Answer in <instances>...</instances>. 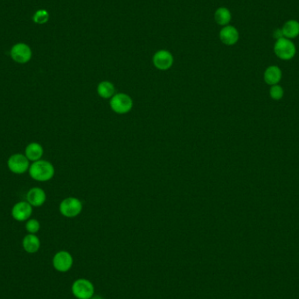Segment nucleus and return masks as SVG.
<instances>
[{
	"instance_id": "3",
	"label": "nucleus",
	"mask_w": 299,
	"mask_h": 299,
	"mask_svg": "<svg viewBox=\"0 0 299 299\" xmlns=\"http://www.w3.org/2000/svg\"><path fill=\"white\" fill-rule=\"evenodd\" d=\"M72 294L77 299H90L94 295V286L90 280L79 278L71 287Z\"/></svg>"
},
{
	"instance_id": "16",
	"label": "nucleus",
	"mask_w": 299,
	"mask_h": 299,
	"mask_svg": "<svg viewBox=\"0 0 299 299\" xmlns=\"http://www.w3.org/2000/svg\"><path fill=\"white\" fill-rule=\"evenodd\" d=\"M283 37L286 39H295L299 36V22L298 20H290L286 21L282 28Z\"/></svg>"
},
{
	"instance_id": "9",
	"label": "nucleus",
	"mask_w": 299,
	"mask_h": 299,
	"mask_svg": "<svg viewBox=\"0 0 299 299\" xmlns=\"http://www.w3.org/2000/svg\"><path fill=\"white\" fill-rule=\"evenodd\" d=\"M32 207L28 201H20L16 203L12 209V216L17 221H26L31 215Z\"/></svg>"
},
{
	"instance_id": "17",
	"label": "nucleus",
	"mask_w": 299,
	"mask_h": 299,
	"mask_svg": "<svg viewBox=\"0 0 299 299\" xmlns=\"http://www.w3.org/2000/svg\"><path fill=\"white\" fill-rule=\"evenodd\" d=\"M115 91L114 85L107 81L99 83L97 87V93L102 98H112L115 95Z\"/></svg>"
},
{
	"instance_id": "7",
	"label": "nucleus",
	"mask_w": 299,
	"mask_h": 299,
	"mask_svg": "<svg viewBox=\"0 0 299 299\" xmlns=\"http://www.w3.org/2000/svg\"><path fill=\"white\" fill-rule=\"evenodd\" d=\"M74 259L69 252L66 250L57 252L53 258V266L57 271L65 273L73 267Z\"/></svg>"
},
{
	"instance_id": "11",
	"label": "nucleus",
	"mask_w": 299,
	"mask_h": 299,
	"mask_svg": "<svg viewBox=\"0 0 299 299\" xmlns=\"http://www.w3.org/2000/svg\"><path fill=\"white\" fill-rule=\"evenodd\" d=\"M27 200L29 204L33 208H39L46 202L47 194L43 189L39 187H33L28 191L27 194Z\"/></svg>"
},
{
	"instance_id": "22",
	"label": "nucleus",
	"mask_w": 299,
	"mask_h": 299,
	"mask_svg": "<svg viewBox=\"0 0 299 299\" xmlns=\"http://www.w3.org/2000/svg\"><path fill=\"white\" fill-rule=\"evenodd\" d=\"M274 38L275 39H279L281 38H283V31H282V28L281 29H276L275 31H274Z\"/></svg>"
},
{
	"instance_id": "5",
	"label": "nucleus",
	"mask_w": 299,
	"mask_h": 299,
	"mask_svg": "<svg viewBox=\"0 0 299 299\" xmlns=\"http://www.w3.org/2000/svg\"><path fill=\"white\" fill-rule=\"evenodd\" d=\"M133 102L128 94L123 93L115 94L110 100V107L118 114H126L132 109Z\"/></svg>"
},
{
	"instance_id": "2",
	"label": "nucleus",
	"mask_w": 299,
	"mask_h": 299,
	"mask_svg": "<svg viewBox=\"0 0 299 299\" xmlns=\"http://www.w3.org/2000/svg\"><path fill=\"white\" fill-rule=\"evenodd\" d=\"M274 53L277 58L282 60H290L295 57L297 53L295 44L291 39L281 38L275 40L274 45Z\"/></svg>"
},
{
	"instance_id": "23",
	"label": "nucleus",
	"mask_w": 299,
	"mask_h": 299,
	"mask_svg": "<svg viewBox=\"0 0 299 299\" xmlns=\"http://www.w3.org/2000/svg\"><path fill=\"white\" fill-rule=\"evenodd\" d=\"M90 299H103V298H102V297H101V296H93V297H92V298H91Z\"/></svg>"
},
{
	"instance_id": "12",
	"label": "nucleus",
	"mask_w": 299,
	"mask_h": 299,
	"mask_svg": "<svg viewBox=\"0 0 299 299\" xmlns=\"http://www.w3.org/2000/svg\"><path fill=\"white\" fill-rule=\"evenodd\" d=\"M239 31L235 27L226 26L220 31V39L227 46H233L239 40Z\"/></svg>"
},
{
	"instance_id": "1",
	"label": "nucleus",
	"mask_w": 299,
	"mask_h": 299,
	"mask_svg": "<svg viewBox=\"0 0 299 299\" xmlns=\"http://www.w3.org/2000/svg\"><path fill=\"white\" fill-rule=\"evenodd\" d=\"M29 174L32 179L45 182L51 179L55 175V167L50 162L39 159L33 162L29 167Z\"/></svg>"
},
{
	"instance_id": "21",
	"label": "nucleus",
	"mask_w": 299,
	"mask_h": 299,
	"mask_svg": "<svg viewBox=\"0 0 299 299\" xmlns=\"http://www.w3.org/2000/svg\"><path fill=\"white\" fill-rule=\"evenodd\" d=\"M26 229L29 234H33L35 235L36 233H38L40 229V223L38 220L36 219H31L28 220L26 223Z\"/></svg>"
},
{
	"instance_id": "10",
	"label": "nucleus",
	"mask_w": 299,
	"mask_h": 299,
	"mask_svg": "<svg viewBox=\"0 0 299 299\" xmlns=\"http://www.w3.org/2000/svg\"><path fill=\"white\" fill-rule=\"evenodd\" d=\"M153 64L159 70H167L173 66V55L167 50L157 51L153 56Z\"/></svg>"
},
{
	"instance_id": "4",
	"label": "nucleus",
	"mask_w": 299,
	"mask_h": 299,
	"mask_svg": "<svg viewBox=\"0 0 299 299\" xmlns=\"http://www.w3.org/2000/svg\"><path fill=\"white\" fill-rule=\"evenodd\" d=\"M83 210V203L77 198L69 197L60 204V212L63 216L73 218L77 216Z\"/></svg>"
},
{
	"instance_id": "18",
	"label": "nucleus",
	"mask_w": 299,
	"mask_h": 299,
	"mask_svg": "<svg viewBox=\"0 0 299 299\" xmlns=\"http://www.w3.org/2000/svg\"><path fill=\"white\" fill-rule=\"evenodd\" d=\"M214 18H215L217 24L226 27L231 21L232 15L228 8L220 7L217 9L215 14H214Z\"/></svg>"
},
{
	"instance_id": "20",
	"label": "nucleus",
	"mask_w": 299,
	"mask_h": 299,
	"mask_svg": "<svg viewBox=\"0 0 299 299\" xmlns=\"http://www.w3.org/2000/svg\"><path fill=\"white\" fill-rule=\"evenodd\" d=\"M283 95H284V90L280 85L276 84V85H273V86L270 87V89H269L270 98L275 100V101H279L283 98Z\"/></svg>"
},
{
	"instance_id": "14",
	"label": "nucleus",
	"mask_w": 299,
	"mask_h": 299,
	"mask_svg": "<svg viewBox=\"0 0 299 299\" xmlns=\"http://www.w3.org/2000/svg\"><path fill=\"white\" fill-rule=\"evenodd\" d=\"M22 246L25 251L29 254H34L39 251L40 248V240L36 235L29 234L24 237Z\"/></svg>"
},
{
	"instance_id": "6",
	"label": "nucleus",
	"mask_w": 299,
	"mask_h": 299,
	"mask_svg": "<svg viewBox=\"0 0 299 299\" xmlns=\"http://www.w3.org/2000/svg\"><path fill=\"white\" fill-rule=\"evenodd\" d=\"M7 165L8 168L12 173L23 174L29 170L30 163L26 155L16 153L8 158Z\"/></svg>"
},
{
	"instance_id": "19",
	"label": "nucleus",
	"mask_w": 299,
	"mask_h": 299,
	"mask_svg": "<svg viewBox=\"0 0 299 299\" xmlns=\"http://www.w3.org/2000/svg\"><path fill=\"white\" fill-rule=\"evenodd\" d=\"M32 20L34 21V23L38 24V25H43V24L47 23V21L49 20V13L47 10L40 9L34 13Z\"/></svg>"
},
{
	"instance_id": "8",
	"label": "nucleus",
	"mask_w": 299,
	"mask_h": 299,
	"mask_svg": "<svg viewBox=\"0 0 299 299\" xmlns=\"http://www.w3.org/2000/svg\"><path fill=\"white\" fill-rule=\"evenodd\" d=\"M10 55L12 59L17 63L26 64L31 59V47L26 43H17L12 47Z\"/></svg>"
},
{
	"instance_id": "13",
	"label": "nucleus",
	"mask_w": 299,
	"mask_h": 299,
	"mask_svg": "<svg viewBox=\"0 0 299 299\" xmlns=\"http://www.w3.org/2000/svg\"><path fill=\"white\" fill-rule=\"evenodd\" d=\"M282 77H283V73L278 66L272 65L268 67L264 71V82L269 86L278 84L282 80Z\"/></svg>"
},
{
	"instance_id": "15",
	"label": "nucleus",
	"mask_w": 299,
	"mask_h": 299,
	"mask_svg": "<svg viewBox=\"0 0 299 299\" xmlns=\"http://www.w3.org/2000/svg\"><path fill=\"white\" fill-rule=\"evenodd\" d=\"M43 147L35 142L30 143L25 150V155L29 161H38L43 156Z\"/></svg>"
}]
</instances>
